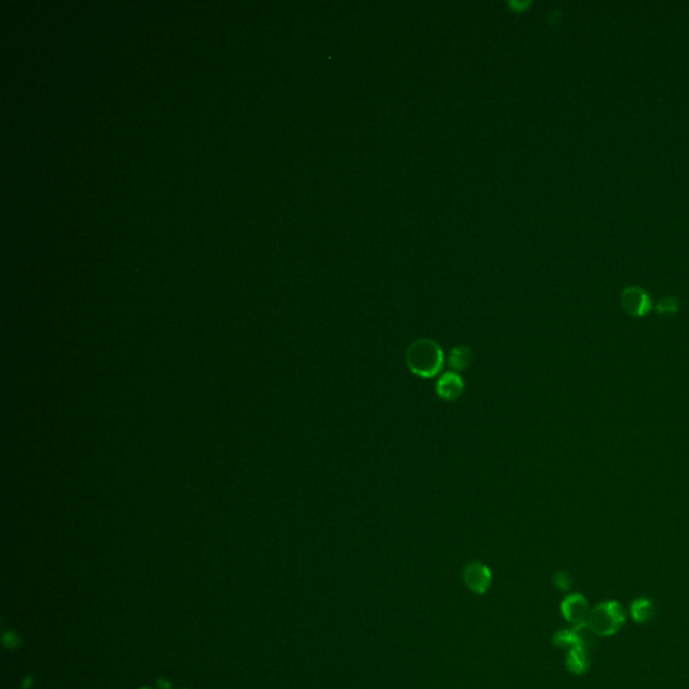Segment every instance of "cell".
Returning a JSON list of instances; mask_svg holds the SVG:
<instances>
[{"mask_svg":"<svg viewBox=\"0 0 689 689\" xmlns=\"http://www.w3.org/2000/svg\"><path fill=\"white\" fill-rule=\"evenodd\" d=\"M630 614L637 623H646L654 616V606L646 598L635 599L631 603Z\"/></svg>","mask_w":689,"mask_h":689,"instance_id":"obj_9","label":"cell"},{"mask_svg":"<svg viewBox=\"0 0 689 689\" xmlns=\"http://www.w3.org/2000/svg\"><path fill=\"white\" fill-rule=\"evenodd\" d=\"M142 689H148V688H142Z\"/></svg>","mask_w":689,"mask_h":689,"instance_id":"obj_13","label":"cell"},{"mask_svg":"<svg viewBox=\"0 0 689 689\" xmlns=\"http://www.w3.org/2000/svg\"><path fill=\"white\" fill-rule=\"evenodd\" d=\"M471 361H472V352L466 345L455 346L447 355L449 367H451V370L456 372V373L468 369Z\"/></svg>","mask_w":689,"mask_h":689,"instance_id":"obj_8","label":"cell"},{"mask_svg":"<svg viewBox=\"0 0 689 689\" xmlns=\"http://www.w3.org/2000/svg\"><path fill=\"white\" fill-rule=\"evenodd\" d=\"M678 308V305H677V300L675 298H664L659 303L657 306V310L659 312L662 314V315H671V314H675Z\"/></svg>","mask_w":689,"mask_h":689,"instance_id":"obj_11","label":"cell"},{"mask_svg":"<svg viewBox=\"0 0 689 689\" xmlns=\"http://www.w3.org/2000/svg\"><path fill=\"white\" fill-rule=\"evenodd\" d=\"M554 585L556 586L557 590L568 591L571 587V578L567 572H557L554 576Z\"/></svg>","mask_w":689,"mask_h":689,"instance_id":"obj_12","label":"cell"},{"mask_svg":"<svg viewBox=\"0 0 689 689\" xmlns=\"http://www.w3.org/2000/svg\"><path fill=\"white\" fill-rule=\"evenodd\" d=\"M566 665L567 669L573 675H585L590 668L588 652L582 647L573 646L568 650Z\"/></svg>","mask_w":689,"mask_h":689,"instance_id":"obj_7","label":"cell"},{"mask_svg":"<svg viewBox=\"0 0 689 689\" xmlns=\"http://www.w3.org/2000/svg\"><path fill=\"white\" fill-rule=\"evenodd\" d=\"M552 644L557 646V647H573L575 646V637H573V633L571 630H560L557 631L554 634V638H552Z\"/></svg>","mask_w":689,"mask_h":689,"instance_id":"obj_10","label":"cell"},{"mask_svg":"<svg viewBox=\"0 0 689 689\" xmlns=\"http://www.w3.org/2000/svg\"><path fill=\"white\" fill-rule=\"evenodd\" d=\"M625 621H626L625 607L619 602L606 601L598 603L590 611L587 623L595 635L610 637L621 630Z\"/></svg>","mask_w":689,"mask_h":689,"instance_id":"obj_2","label":"cell"},{"mask_svg":"<svg viewBox=\"0 0 689 689\" xmlns=\"http://www.w3.org/2000/svg\"><path fill=\"white\" fill-rule=\"evenodd\" d=\"M622 307L634 318H641L652 310V300L649 295L640 287H629L622 293Z\"/></svg>","mask_w":689,"mask_h":689,"instance_id":"obj_4","label":"cell"},{"mask_svg":"<svg viewBox=\"0 0 689 689\" xmlns=\"http://www.w3.org/2000/svg\"><path fill=\"white\" fill-rule=\"evenodd\" d=\"M463 582L474 594H484L492 585V571L481 561H471L463 570Z\"/></svg>","mask_w":689,"mask_h":689,"instance_id":"obj_3","label":"cell"},{"mask_svg":"<svg viewBox=\"0 0 689 689\" xmlns=\"http://www.w3.org/2000/svg\"><path fill=\"white\" fill-rule=\"evenodd\" d=\"M590 611V604L582 594H571L561 602V614L573 625L587 622Z\"/></svg>","mask_w":689,"mask_h":689,"instance_id":"obj_5","label":"cell"},{"mask_svg":"<svg viewBox=\"0 0 689 689\" xmlns=\"http://www.w3.org/2000/svg\"><path fill=\"white\" fill-rule=\"evenodd\" d=\"M435 391L440 398L446 401H455L463 395L465 382L462 376L456 372H444L443 374H440L435 384Z\"/></svg>","mask_w":689,"mask_h":689,"instance_id":"obj_6","label":"cell"},{"mask_svg":"<svg viewBox=\"0 0 689 689\" xmlns=\"http://www.w3.org/2000/svg\"><path fill=\"white\" fill-rule=\"evenodd\" d=\"M446 355L438 342L429 338L413 341L406 352V362L412 373L420 379H432L440 374Z\"/></svg>","mask_w":689,"mask_h":689,"instance_id":"obj_1","label":"cell"}]
</instances>
